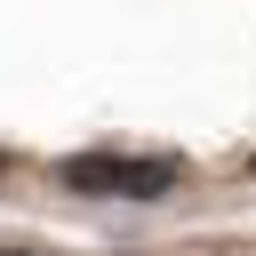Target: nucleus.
Wrapping results in <instances>:
<instances>
[{
	"mask_svg": "<svg viewBox=\"0 0 256 256\" xmlns=\"http://www.w3.org/2000/svg\"><path fill=\"white\" fill-rule=\"evenodd\" d=\"M176 160H136V152H72L56 168L64 192H88V200H160L176 192Z\"/></svg>",
	"mask_w": 256,
	"mask_h": 256,
	"instance_id": "f257e3e1",
	"label": "nucleus"
},
{
	"mask_svg": "<svg viewBox=\"0 0 256 256\" xmlns=\"http://www.w3.org/2000/svg\"><path fill=\"white\" fill-rule=\"evenodd\" d=\"M0 256H32V248H0Z\"/></svg>",
	"mask_w": 256,
	"mask_h": 256,
	"instance_id": "f03ea898",
	"label": "nucleus"
}]
</instances>
